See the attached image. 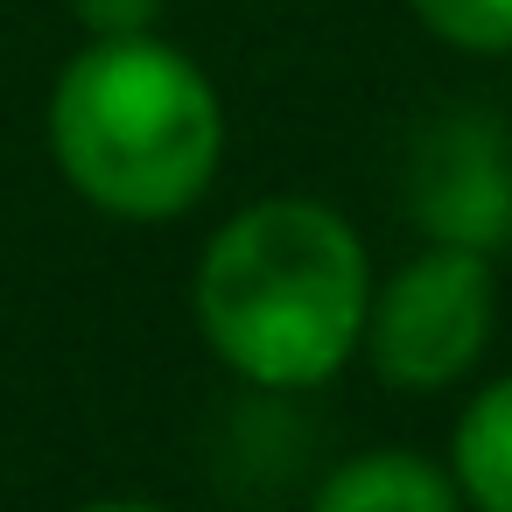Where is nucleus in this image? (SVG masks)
Returning a JSON list of instances; mask_svg holds the SVG:
<instances>
[{
    "instance_id": "obj_6",
    "label": "nucleus",
    "mask_w": 512,
    "mask_h": 512,
    "mask_svg": "<svg viewBox=\"0 0 512 512\" xmlns=\"http://www.w3.org/2000/svg\"><path fill=\"white\" fill-rule=\"evenodd\" d=\"M449 470H456V484H463V505H477V512H512V372L491 379V386L463 407V421H456V435H449Z\"/></svg>"
},
{
    "instance_id": "obj_7",
    "label": "nucleus",
    "mask_w": 512,
    "mask_h": 512,
    "mask_svg": "<svg viewBox=\"0 0 512 512\" xmlns=\"http://www.w3.org/2000/svg\"><path fill=\"white\" fill-rule=\"evenodd\" d=\"M428 36L470 57H512V0H407Z\"/></svg>"
},
{
    "instance_id": "obj_2",
    "label": "nucleus",
    "mask_w": 512,
    "mask_h": 512,
    "mask_svg": "<svg viewBox=\"0 0 512 512\" xmlns=\"http://www.w3.org/2000/svg\"><path fill=\"white\" fill-rule=\"evenodd\" d=\"M50 155L85 204L155 225L211 190L225 113L183 50L155 36H92L50 92Z\"/></svg>"
},
{
    "instance_id": "obj_1",
    "label": "nucleus",
    "mask_w": 512,
    "mask_h": 512,
    "mask_svg": "<svg viewBox=\"0 0 512 512\" xmlns=\"http://www.w3.org/2000/svg\"><path fill=\"white\" fill-rule=\"evenodd\" d=\"M372 267L358 232L309 197L239 211L197 260V323L211 351L274 393L323 386L365 337Z\"/></svg>"
},
{
    "instance_id": "obj_9",
    "label": "nucleus",
    "mask_w": 512,
    "mask_h": 512,
    "mask_svg": "<svg viewBox=\"0 0 512 512\" xmlns=\"http://www.w3.org/2000/svg\"><path fill=\"white\" fill-rule=\"evenodd\" d=\"M78 512H169V505H148V498H92Z\"/></svg>"
},
{
    "instance_id": "obj_3",
    "label": "nucleus",
    "mask_w": 512,
    "mask_h": 512,
    "mask_svg": "<svg viewBox=\"0 0 512 512\" xmlns=\"http://www.w3.org/2000/svg\"><path fill=\"white\" fill-rule=\"evenodd\" d=\"M491 316H498V274L491 253L470 246H428L421 260H407L386 288H372L365 302V351L379 365L386 386L407 393H442L456 386L484 344H491Z\"/></svg>"
},
{
    "instance_id": "obj_8",
    "label": "nucleus",
    "mask_w": 512,
    "mask_h": 512,
    "mask_svg": "<svg viewBox=\"0 0 512 512\" xmlns=\"http://www.w3.org/2000/svg\"><path fill=\"white\" fill-rule=\"evenodd\" d=\"M71 8H78V22L92 36H148L162 0H71Z\"/></svg>"
},
{
    "instance_id": "obj_4",
    "label": "nucleus",
    "mask_w": 512,
    "mask_h": 512,
    "mask_svg": "<svg viewBox=\"0 0 512 512\" xmlns=\"http://www.w3.org/2000/svg\"><path fill=\"white\" fill-rule=\"evenodd\" d=\"M407 211L435 246H512V141L491 113H449L421 127L407 155Z\"/></svg>"
},
{
    "instance_id": "obj_5",
    "label": "nucleus",
    "mask_w": 512,
    "mask_h": 512,
    "mask_svg": "<svg viewBox=\"0 0 512 512\" xmlns=\"http://www.w3.org/2000/svg\"><path fill=\"white\" fill-rule=\"evenodd\" d=\"M309 512H463V484L421 449H365L323 477Z\"/></svg>"
}]
</instances>
